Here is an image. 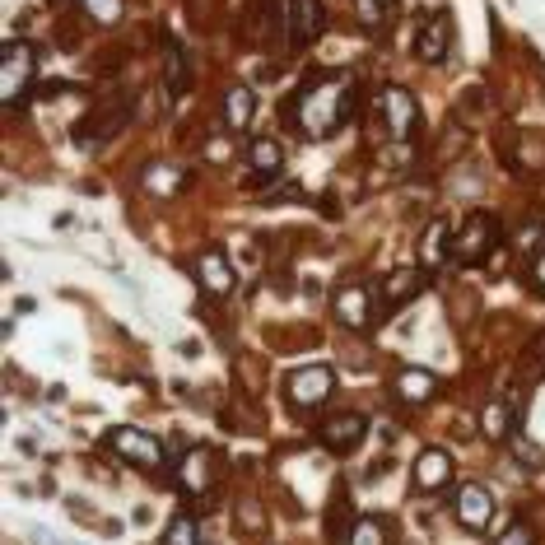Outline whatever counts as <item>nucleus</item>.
I'll use <instances>...</instances> for the list:
<instances>
[{
	"instance_id": "obj_1",
	"label": "nucleus",
	"mask_w": 545,
	"mask_h": 545,
	"mask_svg": "<svg viewBox=\"0 0 545 545\" xmlns=\"http://www.w3.org/2000/svg\"><path fill=\"white\" fill-rule=\"evenodd\" d=\"M355 112V89L341 75H322V80H308L299 94L285 103V122L308 140H331L350 122Z\"/></svg>"
},
{
	"instance_id": "obj_2",
	"label": "nucleus",
	"mask_w": 545,
	"mask_h": 545,
	"mask_svg": "<svg viewBox=\"0 0 545 545\" xmlns=\"http://www.w3.org/2000/svg\"><path fill=\"white\" fill-rule=\"evenodd\" d=\"M33 75H38V47L24 38H10L0 52V98L19 103V94L33 89Z\"/></svg>"
},
{
	"instance_id": "obj_3",
	"label": "nucleus",
	"mask_w": 545,
	"mask_h": 545,
	"mask_svg": "<svg viewBox=\"0 0 545 545\" xmlns=\"http://www.w3.org/2000/svg\"><path fill=\"white\" fill-rule=\"evenodd\" d=\"M108 448L122 457V462L140 466V471H164V443L154 434H145V429H136V424H117V429H108Z\"/></svg>"
},
{
	"instance_id": "obj_4",
	"label": "nucleus",
	"mask_w": 545,
	"mask_h": 545,
	"mask_svg": "<svg viewBox=\"0 0 545 545\" xmlns=\"http://www.w3.org/2000/svg\"><path fill=\"white\" fill-rule=\"evenodd\" d=\"M331 392H336V373L327 364H303L285 378V396L294 410H317L322 401H331Z\"/></svg>"
},
{
	"instance_id": "obj_5",
	"label": "nucleus",
	"mask_w": 545,
	"mask_h": 545,
	"mask_svg": "<svg viewBox=\"0 0 545 545\" xmlns=\"http://www.w3.org/2000/svg\"><path fill=\"white\" fill-rule=\"evenodd\" d=\"M373 108H378V117H382V126H387V136L392 140H410L415 131H420V103H415L401 84H387Z\"/></svg>"
},
{
	"instance_id": "obj_6",
	"label": "nucleus",
	"mask_w": 545,
	"mask_h": 545,
	"mask_svg": "<svg viewBox=\"0 0 545 545\" xmlns=\"http://www.w3.org/2000/svg\"><path fill=\"white\" fill-rule=\"evenodd\" d=\"M280 24L294 47H313L327 28V10H322V0H280Z\"/></svg>"
},
{
	"instance_id": "obj_7",
	"label": "nucleus",
	"mask_w": 545,
	"mask_h": 545,
	"mask_svg": "<svg viewBox=\"0 0 545 545\" xmlns=\"http://www.w3.org/2000/svg\"><path fill=\"white\" fill-rule=\"evenodd\" d=\"M494 243H499V224L490 215H471L452 238V257L462 266H480V261H490Z\"/></svg>"
},
{
	"instance_id": "obj_8",
	"label": "nucleus",
	"mask_w": 545,
	"mask_h": 545,
	"mask_svg": "<svg viewBox=\"0 0 545 545\" xmlns=\"http://www.w3.org/2000/svg\"><path fill=\"white\" fill-rule=\"evenodd\" d=\"M131 112H136L131 94H112V103H98V108L80 122V140H84V145H94V140L117 136V131L131 122Z\"/></svg>"
},
{
	"instance_id": "obj_9",
	"label": "nucleus",
	"mask_w": 545,
	"mask_h": 545,
	"mask_svg": "<svg viewBox=\"0 0 545 545\" xmlns=\"http://www.w3.org/2000/svg\"><path fill=\"white\" fill-rule=\"evenodd\" d=\"M280 168H285V150H280V140L257 136L252 145H247V178H252V187L275 182V178H280Z\"/></svg>"
},
{
	"instance_id": "obj_10",
	"label": "nucleus",
	"mask_w": 545,
	"mask_h": 545,
	"mask_svg": "<svg viewBox=\"0 0 545 545\" xmlns=\"http://www.w3.org/2000/svg\"><path fill=\"white\" fill-rule=\"evenodd\" d=\"M452 508H457V522H462L466 532H485L494 518V499L485 485H462L457 499H452Z\"/></svg>"
},
{
	"instance_id": "obj_11",
	"label": "nucleus",
	"mask_w": 545,
	"mask_h": 545,
	"mask_svg": "<svg viewBox=\"0 0 545 545\" xmlns=\"http://www.w3.org/2000/svg\"><path fill=\"white\" fill-rule=\"evenodd\" d=\"M364 434H368L364 415H331V420L317 429V438H322L327 452H355L359 443H364Z\"/></svg>"
},
{
	"instance_id": "obj_12",
	"label": "nucleus",
	"mask_w": 545,
	"mask_h": 545,
	"mask_svg": "<svg viewBox=\"0 0 545 545\" xmlns=\"http://www.w3.org/2000/svg\"><path fill=\"white\" fill-rule=\"evenodd\" d=\"M331 308H336V317H341L345 327H355V331L373 322V294H368V285H341Z\"/></svg>"
},
{
	"instance_id": "obj_13",
	"label": "nucleus",
	"mask_w": 545,
	"mask_h": 545,
	"mask_svg": "<svg viewBox=\"0 0 545 545\" xmlns=\"http://www.w3.org/2000/svg\"><path fill=\"white\" fill-rule=\"evenodd\" d=\"M448 42H452V24L443 14H429L420 28V38H415V52H420L424 66H438V61L448 56Z\"/></svg>"
},
{
	"instance_id": "obj_14",
	"label": "nucleus",
	"mask_w": 545,
	"mask_h": 545,
	"mask_svg": "<svg viewBox=\"0 0 545 545\" xmlns=\"http://www.w3.org/2000/svg\"><path fill=\"white\" fill-rule=\"evenodd\" d=\"M196 280H201V289L210 294V299H224V294H233V266L224 252H205L201 261H196Z\"/></svg>"
},
{
	"instance_id": "obj_15",
	"label": "nucleus",
	"mask_w": 545,
	"mask_h": 545,
	"mask_svg": "<svg viewBox=\"0 0 545 545\" xmlns=\"http://www.w3.org/2000/svg\"><path fill=\"white\" fill-rule=\"evenodd\" d=\"M452 480V457L443 448H424L415 462V490H443Z\"/></svg>"
},
{
	"instance_id": "obj_16",
	"label": "nucleus",
	"mask_w": 545,
	"mask_h": 545,
	"mask_svg": "<svg viewBox=\"0 0 545 545\" xmlns=\"http://www.w3.org/2000/svg\"><path fill=\"white\" fill-rule=\"evenodd\" d=\"M452 238H457V233H452L448 219H434V224L424 229V243H420L424 271H438V266H443V261L452 257Z\"/></svg>"
},
{
	"instance_id": "obj_17",
	"label": "nucleus",
	"mask_w": 545,
	"mask_h": 545,
	"mask_svg": "<svg viewBox=\"0 0 545 545\" xmlns=\"http://www.w3.org/2000/svg\"><path fill=\"white\" fill-rule=\"evenodd\" d=\"M420 289H424V271L401 266V271H392L387 280H382V303H387V308H401V303H410Z\"/></svg>"
},
{
	"instance_id": "obj_18",
	"label": "nucleus",
	"mask_w": 545,
	"mask_h": 545,
	"mask_svg": "<svg viewBox=\"0 0 545 545\" xmlns=\"http://www.w3.org/2000/svg\"><path fill=\"white\" fill-rule=\"evenodd\" d=\"M215 452L210 448H196L187 457V462H182V490H191V494H205L210 490V485H215Z\"/></svg>"
},
{
	"instance_id": "obj_19",
	"label": "nucleus",
	"mask_w": 545,
	"mask_h": 545,
	"mask_svg": "<svg viewBox=\"0 0 545 545\" xmlns=\"http://www.w3.org/2000/svg\"><path fill=\"white\" fill-rule=\"evenodd\" d=\"M252 117H257V94L247 84H233L229 94H224V126L229 131H247Z\"/></svg>"
},
{
	"instance_id": "obj_20",
	"label": "nucleus",
	"mask_w": 545,
	"mask_h": 545,
	"mask_svg": "<svg viewBox=\"0 0 545 545\" xmlns=\"http://www.w3.org/2000/svg\"><path fill=\"white\" fill-rule=\"evenodd\" d=\"M438 392V378L429 368H406L401 378H396V396L406 401V406H424V401H434Z\"/></svg>"
},
{
	"instance_id": "obj_21",
	"label": "nucleus",
	"mask_w": 545,
	"mask_h": 545,
	"mask_svg": "<svg viewBox=\"0 0 545 545\" xmlns=\"http://www.w3.org/2000/svg\"><path fill=\"white\" fill-rule=\"evenodd\" d=\"M355 522L359 518H350V504H345V499H336V504L327 508V536H331V545H350Z\"/></svg>"
},
{
	"instance_id": "obj_22",
	"label": "nucleus",
	"mask_w": 545,
	"mask_h": 545,
	"mask_svg": "<svg viewBox=\"0 0 545 545\" xmlns=\"http://www.w3.org/2000/svg\"><path fill=\"white\" fill-rule=\"evenodd\" d=\"M350 545H387V527H382V518H359L355 532H350Z\"/></svg>"
},
{
	"instance_id": "obj_23",
	"label": "nucleus",
	"mask_w": 545,
	"mask_h": 545,
	"mask_svg": "<svg viewBox=\"0 0 545 545\" xmlns=\"http://www.w3.org/2000/svg\"><path fill=\"white\" fill-rule=\"evenodd\" d=\"M168 94H187V56H182V47H168Z\"/></svg>"
},
{
	"instance_id": "obj_24",
	"label": "nucleus",
	"mask_w": 545,
	"mask_h": 545,
	"mask_svg": "<svg viewBox=\"0 0 545 545\" xmlns=\"http://www.w3.org/2000/svg\"><path fill=\"white\" fill-rule=\"evenodd\" d=\"M164 545H201V536H196V522H191V518H173V522H168Z\"/></svg>"
},
{
	"instance_id": "obj_25",
	"label": "nucleus",
	"mask_w": 545,
	"mask_h": 545,
	"mask_svg": "<svg viewBox=\"0 0 545 545\" xmlns=\"http://www.w3.org/2000/svg\"><path fill=\"white\" fill-rule=\"evenodd\" d=\"M266 24H271V5H266V0H247V38H252V33H266Z\"/></svg>"
},
{
	"instance_id": "obj_26",
	"label": "nucleus",
	"mask_w": 545,
	"mask_h": 545,
	"mask_svg": "<svg viewBox=\"0 0 545 545\" xmlns=\"http://www.w3.org/2000/svg\"><path fill=\"white\" fill-rule=\"evenodd\" d=\"M89 19H94V24H117V19H122V0H89Z\"/></svg>"
},
{
	"instance_id": "obj_27",
	"label": "nucleus",
	"mask_w": 545,
	"mask_h": 545,
	"mask_svg": "<svg viewBox=\"0 0 545 545\" xmlns=\"http://www.w3.org/2000/svg\"><path fill=\"white\" fill-rule=\"evenodd\" d=\"M494 545H536V532L527 527V522H508L504 536H499Z\"/></svg>"
},
{
	"instance_id": "obj_28",
	"label": "nucleus",
	"mask_w": 545,
	"mask_h": 545,
	"mask_svg": "<svg viewBox=\"0 0 545 545\" xmlns=\"http://www.w3.org/2000/svg\"><path fill=\"white\" fill-rule=\"evenodd\" d=\"M28 545H84V541H70V536H56L52 527H28Z\"/></svg>"
},
{
	"instance_id": "obj_29",
	"label": "nucleus",
	"mask_w": 545,
	"mask_h": 545,
	"mask_svg": "<svg viewBox=\"0 0 545 545\" xmlns=\"http://www.w3.org/2000/svg\"><path fill=\"white\" fill-rule=\"evenodd\" d=\"M504 415H508V410L499 406V401H494V406L485 410V434H490V438H499V434H504Z\"/></svg>"
},
{
	"instance_id": "obj_30",
	"label": "nucleus",
	"mask_w": 545,
	"mask_h": 545,
	"mask_svg": "<svg viewBox=\"0 0 545 545\" xmlns=\"http://www.w3.org/2000/svg\"><path fill=\"white\" fill-rule=\"evenodd\" d=\"M359 19H364V28H382V5L378 0H359Z\"/></svg>"
},
{
	"instance_id": "obj_31",
	"label": "nucleus",
	"mask_w": 545,
	"mask_h": 545,
	"mask_svg": "<svg viewBox=\"0 0 545 545\" xmlns=\"http://www.w3.org/2000/svg\"><path fill=\"white\" fill-rule=\"evenodd\" d=\"M145 187H154V191H173V187H178V178H173V173H159V168H150V173H145Z\"/></svg>"
},
{
	"instance_id": "obj_32",
	"label": "nucleus",
	"mask_w": 545,
	"mask_h": 545,
	"mask_svg": "<svg viewBox=\"0 0 545 545\" xmlns=\"http://www.w3.org/2000/svg\"><path fill=\"white\" fill-rule=\"evenodd\" d=\"M536 238H541V224H527L518 238V252H536Z\"/></svg>"
},
{
	"instance_id": "obj_33",
	"label": "nucleus",
	"mask_w": 545,
	"mask_h": 545,
	"mask_svg": "<svg viewBox=\"0 0 545 545\" xmlns=\"http://www.w3.org/2000/svg\"><path fill=\"white\" fill-rule=\"evenodd\" d=\"M532 285H536V294H545V247H541V257L532 261Z\"/></svg>"
},
{
	"instance_id": "obj_34",
	"label": "nucleus",
	"mask_w": 545,
	"mask_h": 545,
	"mask_svg": "<svg viewBox=\"0 0 545 545\" xmlns=\"http://www.w3.org/2000/svg\"><path fill=\"white\" fill-rule=\"evenodd\" d=\"M518 452H522V457H527V466H541V462H545V457H541V448H532L527 438H518Z\"/></svg>"
},
{
	"instance_id": "obj_35",
	"label": "nucleus",
	"mask_w": 545,
	"mask_h": 545,
	"mask_svg": "<svg viewBox=\"0 0 545 545\" xmlns=\"http://www.w3.org/2000/svg\"><path fill=\"white\" fill-rule=\"evenodd\" d=\"M378 5H392V0H378Z\"/></svg>"
}]
</instances>
